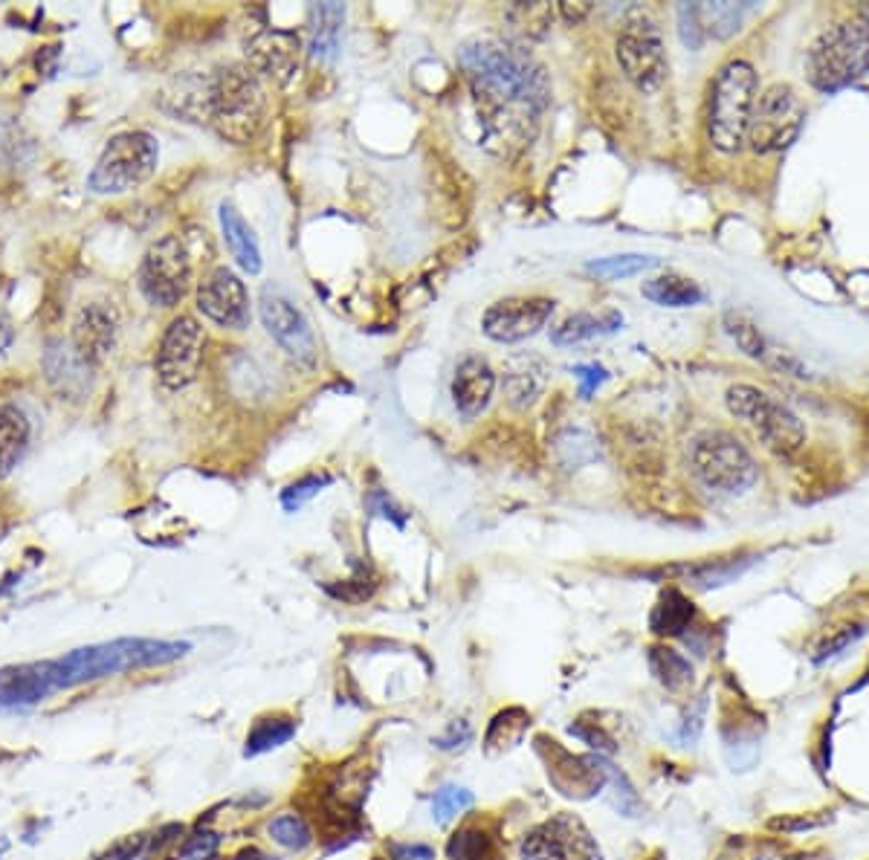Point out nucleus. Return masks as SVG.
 I'll return each instance as SVG.
<instances>
[{"label":"nucleus","mask_w":869,"mask_h":860,"mask_svg":"<svg viewBox=\"0 0 869 860\" xmlns=\"http://www.w3.org/2000/svg\"><path fill=\"white\" fill-rule=\"evenodd\" d=\"M459 65L470 79L478 105L493 119H513V111H540L545 105L548 88L540 67H533L525 53L517 47L478 35L461 44Z\"/></svg>","instance_id":"1"},{"label":"nucleus","mask_w":869,"mask_h":860,"mask_svg":"<svg viewBox=\"0 0 869 860\" xmlns=\"http://www.w3.org/2000/svg\"><path fill=\"white\" fill-rule=\"evenodd\" d=\"M189 643L181 640L154 638H119L96 643V647L73 649L70 655L47 661L49 675L56 689H70L79 684H91L99 678H111L119 672L142 670V666H165L189 655Z\"/></svg>","instance_id":"2"},{"label":"nucleus","mask_w":869,"mask_h":860,"mask_svg":"<svg viewBox=\"0 0 869 860\" xmlns=\"http://www.w3.org/2000/svg\"><path fill=\"white\" fill-rule=\"evenodd\" d=\"M200 114L223 140L244 146L264 125L267 98L250 70L230 67L206 84L204 96H200Z\"/></svg>","instance_id":"3"},{"label":"nucleus","mask_w":869,"mask_h":860,"mask_svg":"<svg viewBox=\"0 0 869 860\" xmlns=\"http://www.w3.org/2000/svg\"><path fill=\"white\" fill-rule=\"evenodd\" d=\"M760 79L756 70L742 58H733L716 73L710 84V102H707V140L710 146L737 154L748 140V125L754 114Z\"/></svg>","instance_id":"4"},{"label":"nucleus","mask_w":869,"mask_h":860,"mask_svg":"<svg viewBox=\"0 0 869 860\" xmlns=\"http://www.w3.org/2000/svg\"><path fill=\"white\" fill-rule=\"evenodd\" d=\"M690 467L707 490L722 496H742L760 478L754 455L725 429H710L690 441Z\"/></svg>","instance_id":"5"},{"label":"nucleus","mask_w":869,"mask_h":860,"mask_svg":"<svg viewBox=\"0 0 869 860\" xmlns=\"http://www.w3.org/2000/svg\"><path fill=\"white\" fill-rule=\"evenodd\" d=\"M869 70V30L864 24H835L818 35L809 56L806 75L823 93L841 91Z\"/></svg>","instance_id":"6"},{"label":"nucleus","mask_w":869,"mask_h":860,"mask_svg":"<svg viewBox=\"0 0 869 860\" xmlns=\"http://www.w3.org/2000/svg\"><path fill=\"white\" fill-rule=\"evenodd\" d=\"M160 163V146L148 131L116 133L88 177L93 195H125L151 181Z\"/></svg>","instance_id":"7"},{"label":"nucleus","mask_w":869,"mask_h":860,"mask_svg":"<svg viewBox=\"0 0 869 860\" xmlns=\"http://www.w3.org/2000/svg\"><path fill=\"white\" fill-rule=\"evenodd\" d=\"M725 403H728L730 415L739 420H745L748 427L763 438L765 446H772L774 452L788 455V452H795L803 446L806 441L803 420L797 418L786 403H779L774 394L763 392V388H756V385L739 383V385H730L728 394H725Z\"/></svg>","instance_id":"8"},{"label":"nucleus","mask_w":869,"mask_h":860,"mask_svg":"<svg viewBox=\"0 0 869 860\" xmlns=\"http://www.w3.org/2000/svg\"><path fill=\"white\" fill-rule=\"evenodd\" d=\"M615 56L640 93H658L667 79V49L661 30L644 9H632L617 35Z\"/></svg>","instance_id":"9"},{"label":"nucleus","mask_w":869,"mask_h":860,"mask_svg":"<svg viewBox=\"0 0 869 860\" xmlns=\"http://www.w3.org/2000/svg\"><path fill=\"white\" fill-rule=\"evenodd\" d=\"M806 123L803 98L797 96L791 84H772L763 96H756L751 125H748V146L756 154H777L797 140Z\"/></svg>","instance_id":"10"},{"label":"nucleus","mask_w":869,"mask_h":860,"mask_svg":"<svg viewBox=\"0 0 869 860\" xmlns=\"http://www.w3.org/2000/svg\"><path fill=\"white\" fill-rule=\"evenodd\" d=\"M137 281L142 295L157 307L181 304L192 287V258L186 244L177 235H165L148 246Z\"/></svg>","instance_id":"11"},{"label":"nucleus","mask_w":869,"mask_h":860,"mask_svg":"<svg viewBox=\"0 0 869 860\" xmlns=\"http://www.w3.org/2000/svg\"><path fill=\"white\" fill-rule=\"evenodd\" d=\"M206 336L195 316H177L165 328L160 351H157V377L165 388H186L197 380L204 360Z\"/></svg>","instance_id":"12"},{"label":"nucleus","mask_w":869,"mask_h":860,"mask_svg":"<svg viewBox=\"0 0 869 860\" xmlns=\"http://www.w3.org/2000/svg\"><path fill=\"white\" fill-rule=\"evenodd\" d=\"M536 751L548 765L551 786L559 794L575 797V800H591L609 786V765L603 756H575L557 742H548L542 736L536 739Z\"/></svg>","instance_id":"13"},{"label":"nucleus","mask_w":869,"mask_h":860,"mask_svg":"<svg viewBox=\"0 0 869 860\" xmlns=\"http://www.w3.org/2000/svg\"><path fill=\"white\" fill-rule=\"evenodd\" d=\"M519 852L522 860H600L598 844L575 817H554L528 832Z\"/></svg>","instance_id":"14"},{"label":"nucleus","mask_w":869,"mask_h":860,"mask_svg":"<svg viewBox=\"0 0 869 860\" xmlns=\"http://www.w3.org/2000/svg\"><path fill=\"white\" fill-rule=\"evenodd\" d=\"M554 316V299H501L484 311L482 330L493 342H525Z\"/></svg>","instance_id":"15"},{"label":"nucleus","mask_w":869,"mask_h":860,"mask_svg":"<svg viewBox=\"0 0 869 860\" xmlns=\"http://www.w3.org/2000/svg\"><path fill=\"white\" fill-rule=\"evenodd\" d=\"M258 313L267 334L285 348V351L299 362H313L316 360V336L311 330V322L304 319V313L290 302L288 295H281L279 290H264L262 302H258Z\"/></svg>","instance_id":"16"},{"label":"nucleus","mask_w":869,"mask_h":860,"mask_svg":"<svg viewBox=\"0 0 869 860\" xmlns=\"http://www.w3.org/2000/svg\"><path fill=\"white\" fill-rule=\"evenodd\" d=\"M197 311L221 328L241 330L250 325V293L230 267H215L197 287Z\"/></svg>","instance_id":"17"},{"label":"nucleus","mask_w":869,"mask_h":860,"mask_svg":"<svg viewBox=\"0 0 869 860\" xmlns=\"http://www.w3.org/2000/svg\"><path fill=\"white\" fill-rule=\"evenodd\" d=\"M93 369L70 339H53L44 351V374L61 400H84L93 388Z\"/></svg>","instance_id":"18"},{"label":"nucleus","mask_w":869,"mask_h":860,"mask_svg":"<svg viewBox=\"0 0 869 860\" xmlns=\"http://www.w3.org/2000/svg\"><path fill=\"white\" fill-rule=\"evenodd\" d=\"M299 49H302L299 38L290 33H281V30H264V33L253 35L246 42L250 65L258 73L276 79L279 84L290 82L296 70H299Z\"/></svg>","instance_id":"19"},{"label":"nucleus","mask_w":869,"mask_h":860,"mask_svg":"<svg viewBox=\"0 0 869 860\" xmlns=\"http://www.w3.org/2000/svg\"><path fill=\"white\" fill-rule=\"evenodd\" d=\"M70 342L93 365L105 362L116 348V313L102 302L84 304L73 322V339Z\"/></svg>","instance_id":"20"},{"label":"nucleus","mask_w":869,"mask_h":860,"mask_svg":"<svg viewBox=\"0 0 869 860\" xmlns=\"http://www.w3.org/2000/svg\"><path fill=\"white\" fill-rule=\"evenodd\" d=\"M496 392V374H493L490 362L482 357H464L455 369L452 377V403L464 418H476L482 415L493 400Z\"/></svg>","instance_id":"21"},{"label":"nucleus","mask_w":869,"mask_h":860,"mask_svg":"<svg viewBox=\"0 0 869 860\" xmlns=\"http://www.w3.org/2000/svg\"><path fill=\"white\" fill-rule=\"evenodd\" d=\"M53 693H58L49 675V664H24V666H3L0 670V707H33L47 701Z\"/></svg>","instance_id":"22"},{"label":"nucleus","mask_w":869,"mask_h":860,"mask_svg":"<svg viewBox=\"0 0 869 860\" xmlns=\"http://www.w3.org/2000/svg\"><path fill=\"white\" fill-rule=\"evenodd\" d=\"M548 365L540 360V357H513V360L505 362V394H508V403L513 409H531L533 403L540 400L545 385H548Z\"/></svg>","instance_id":"23"},{"label":"nucleus","mask_w":869,"mask_h":860,"mask_svg":"<svg viewBox=\"0 0 869 860\" xmlns=\"http://www.w3.org/2000/svg\"><path fill=\"white\" fill-rule=\"evenodd\" d=\"M218 214H221L223 241L230 246L235 264H239L244 272H250V276L262 272V246H258L253 226H250V223L241 218L239 209L232 204H227V200L221 204V212Z\"/></svg>","instance_id":"24"},{"label":"nucleus","mask_w":869,"mask_h":860,"mask_svg":"<svg viewBox=\"0 0 869 860\" xmlns=\"http://www.w3.org/2000/svg\"><path fill=\"white\" fill-rule=\"evenodd\" d=\"M30 446V420L24 409L12 403L0 406V478H7L21 464Z\"/></svg>","instance_id":"25"},{"label":"nucleus","mask_w":869,"mask_h":860,"mask_svg":"<svg viewBox=\"0 0 869 860\" xmlns=\"http://www.w3.org/2000/svg\"><path fill=\"white\" fill-rule=\"evenodd\" d=\"M640 293H644V299L658 304V307H693V304L705 302V290L693 279H684V276H675V272L644 281Z\"/></svg>","instance_id":"26"},{"label":"nucleus","mask_w":869,"mask_h":860,"mask_svg":"<svg viewBox=\"0 0 869 860\" xmlns=\"http://www.w3.org/2000/svg\"><path fill=\"white\" fill-rule=\"evenodd\" d=\"M621 328H624V316L617 311H609L603 313V316H594V313H575V316H568L559 328L551 330V342L577 345V342H586V339H594V336L615 334V330Z\"/></svg>","instance_id":"27"},{"label":"nucleus","mask_w":869,"mask_h":860,"mask_svg":"<svg viewBox=\"0 0 869 860\" xmlns=\"http://www.w3.org/2000/svg\"><path fill=\"white\" fill-rule=\"evenodd\" d=\"M345 24V7L320 3L311 9V53L316 58H334Z\"/></svg>","instance_id":"28"},{"label":"nucleus","mask_w":869,"mask_h":860,"mask_svg":"<svg viewBox=\"0 0 869 860\" xmlns=\"http://www.w3.org/2000/svg\"><path fill=\"white\" fill-rule=\"evenodd\" d=\"M696 617V608L690 603L681 591L667 589L661 603L656 606L652 617H649V626L656 635H664V638H675V635H684L690 629V623Z\"/></svg>","instance_id":"29"},{"label":"nucleus","mask_w":869,"mask_h":860,"mask_svg":"<svg viewBox=\"0 0 869 860\" xmlns=\"http://www.w3.org/2000/svg\"><path fill=\"white\" fill-rule=\"evenodd\" d=\"M496 855H499L496 837L482 823L461 826L447 844V858L450 860H496Z\"/></svg>","instance_id":"30"},{"label":"nucleus","mask_w":869,"mask_h":860,"mask_svg":"<svg viewBox=\"0 0 869 860\" xmlns=\"http://www.w3.org/2000/svg\"><path fill=\"white\" fill-rule=\"evenodd\" d=\"M647 661L658 684L670 689V693H681V689H687L693 684V664L684 655H679L675 649L652 647L647 652Z\"/></svg>","instance_id":"31"},{"label":"nucleus","mask_w":869,"mask_h":860,"mask_svg":"<svg viewBox=\"0 0 869 860\" xmlns=\"http://www.w3.org/2000/svg\"><path fill=\"white\" fill-rule=\"evenodd\" d=\"M296 736V721L290 716H264L253 724L250 736H246L244 756H262L267 751L288 745Z\"/></svg>","instance_id":"32"},{"label":"nucleus","mask_w":869,"mask_h":860,"mask_svg":"<svg viewBox=\"0 0 869 860\" xmlns=\"http://www.w3.org/2000/svg\"><path fill=\"white\" fill-rule=\"evenodd\" d=\"M756 559H716V562H702V566L690 568H675L679 573H684V580L696 589H719L728 582L739 580L748 568L754 566Z\"/></svg>","instance_id":"33"},{"label":"nucleus","mask_w":869,"mask_h":860,"mask_svg":"<svg viewBox=\"0 0 869 860\" xmlns=\"http://www.w3.org/2000/svg\"><path fill=\"white\" fill-rule=\"evenodd\" d=\"M748 9H751V3H696L702 30H705L707 38H719V42L739 33Z\"/></svg>","instance_id":"34"},{"label":"nucleus","mask_w":869,"mask_h":860,"mask_svg":"<svg viewBox=\"0 0 869 860\" xmlns=\"http://www.w3.org/2000/svg\"><path fill=\"white\" fill-rule=\"evenodd\" d=\"M528 728H531V716L522 707H510L490 721L484 745H487V751H510L525 739Z\"/></svg>","instance_id":"35"},{"label":"nucleus","mask_w":869,"mask_h":860,"mask_svg":"<svg viewBox=\"0 0 869 860\" xmlns=\"http://www.w3.org/2000/svg\"><path fill=\"white\" fill-rule=\"evenodd\" d=\"M658 258H649V255H612V258H598V262L586 264V272L598 276V279H629V276H638V272L656 267Z\"/></svg>","instance_id":"36"},{"label":"nucleus","mask_w":869,"mask_h":860,"mask_svg":"<svg viewBox=\"0 0 869 860\" xmlns=\"http://www.w3.org/2000/svg\"><path fill=\"white\" fill-rule=\"evenodd\" d=\"M267 832H270L273 840H276L281 849H288V852H304V849L313 844L311 828H308L304 817H299V814H290V812L279 814L276 820H270Z\"/></svg>","instance_id":"37"},{"label":"nucleus","mask_w":869,"mask_h":860,"mask_svg":"<svg viewBox=\"0 0 869 860\" xmlns=\"http://www.w3.org/2000/svg\"><path fill=\"white\" fill-rule=\"evenodd\" d=\"M476 805V797H473V791H467V788L461 786H441L438 791H434L432 797V820L434 823H450V820L461 817V814H467L470 809Z\"/></svg>","instance_id":"38"},{"label":"nucleus","mask_w":869,"mask_h":860,"mask_svg":"<svg viewBox=\"0 0 869 860\" xmlns=\"http://www.w3.org/2000/svg\"><path fill=\"white\" fill-rule=\"evenodd\" d=\"M609 786H612V797H609L612 809L624 814V817H638L640 814L638 791L632 788L629 777H626L624 770L615 768V765H609Z\"/></svg>","instance_id":"39"},{"label":"nucleus","mask_w":869,"mask_h":860,"mask_svg":"<svg viewBox=\"0 0 869 860\" xmlns=\"http://www.w3.org/2000/svg\"><path fill=\"white\" fill-rule=\"evenodd\" d=\"M725 328H728V334L737 339V345L748 353V357H756V360L765 357V339L763 334L754 328V322H748L745 316H739V313H728V316H725Z\"/></svg>","instance_id":"40"},{"label":"nucleus","mask_w":869,"mask_h":860,"mask_svg":"<svg viewBox=\"0 0 869 860\" xmlns=\"http://www.w3.org/2000/svg\"><path fill=\"white\" fill-rule=\"evenodd\" d=\"M864 626H844V629H837L832 638H826L818 647V652H814V664L823 666L829 664V661H835V658H841L849 647H855L858 640L864 638Z\"/></svg>","instance_id":"41"},{"label":"nucleus","mask_w":869,"mask_h":860,"mask_svg":"<svg viewBox=\"0 0 869 860\" xmlns=\"http://www.w3.org/2000/svg\"><path fill=\"white\" fill-rule=\"evenodd\" d=\"M328 484L331 476H304L302 481L290 484L288 490L281 492V504H285L288 513H296V510L302 508V504H308L313 496H320L322 487H328Z\"/></svg>","instance_id":"42"},{"label":"nucleus","mask_w":869,"mask_h":860,"mask_svg":"<svg viewBox=\"0 0 869 860\" xmlns=\"http://www.w3.org/2000/svg\"><path fill=\"white\" fill-rule=\"evenodd\" d=\"M679 35L687 49H702L707 42L702 21H698L696 3H681L679 7Z\"/></svg>","instance_id":"43"},{"label":"nucleus","mask_w":869,"mask_h":860,"mask_svg":"<svg viewBox=\"0 0 869 860\" xmlns=\"http://www.w3.org/2000/svg\"><path fill=\"white\" fill-rule=\"evenodd\" d=\"M575 377H577V383H580V397L582 400H589L591 394L598 392L600 385L606 383L609 371L603 369V365H598V362H589V365H577Z\"/></svg>","instance_id":"44"},{"label":"nucleus","mask_w":869,"mask_h":860,"mask_svg":"<svg viewBox=\"0 0 869 860\" xmlns=\"http://www.w3.org/2000/svg\"><path fill=\"white\" fill-rule=\"evenodd\" d=\"M218 846H221V837L212 835V832H197V835L192 837L189 844H186V849H183V858H186V860H209L215 852H218Z\"/></svg>","instance_id":"45"},{"label":"nucleus","mask_w":869,"mask_h":860,"mask_svg":"<svg viewBox=\"0 0 869 860\" xmlns=\"http://www.w3.org/2000/svg\"><path fill=\"white\" fill-rule=\"evenodd\" d=\"M705 707L707 701L702 698L696 707H690L687 716H684V721H681V742L687 747L696 745L698 733H702V724H705Z\"/></svg>","instance_id":"46"},{"label":"nucleus","mask_w":869,"mask_h":860,"mask_svg":"<svg viewBox=\"0 0 869 860\" xmlns=\"http://www.w3.org/2000/svg\"><path fill=\"white\" fill-rule=\"evenodd\" d=\"M571 733H575L577 739H582L589 747H598V751H603V754H615L617 745L615 739L609 736L606 730H600L598 724L594 728H582V724H571Z\"/></svg>","instance_id":"47"},{"label":"nucleus","mask_w":869,"mask_h":860,"mask_svg":"<svg viewBox=\"0 0 869 860\" xmlns=\"http://www.w3.org/2000/svg\"><path fill=\"white\" fill-rule=\"evenodd\" d=\"M142 849H146V837L142 835L125 837V840H119V844L111 846L105 855H99L96 860H134V858H140Z\"/></svg>","instance_id":"48"},{"label":"nucleus","mask_w":869,"mask_h":860,"mask_svg":"<svg viewBox=\"0 0 869 860\" xmlns=\"http://www.w3.org/2000/svg\"><path fill=\"white\" fill-rule=\"evenodd\" d=\"M473 739V730H470L467 721H452L450 730L443 733V736L434 739V745L441 747V751H455V747H464Z\"/></svg>","instance_id":"49"},{"label":"nucleus","mask_w":869,"mask_h":860,"mask_svg":"<svg viewBox=\"0 0 869 860\" xmlns=\"http://www.w3.org/2000/svg\"><path fill=\"white\" fill-rule=\"evenodd\" d=\"M392 860H434V849L427 844H392L389 846Z\"/></svg>","instance_id":"50"},{"label":"nucleus","mask_w":869,"mask_h":860,"mask_svg":"<svg viewBox=\"0 0 869 860\" xmlns=\"http://www.w3.org/2000/svg\"><path fill=\"white\" fill-rule=\"evenodd\" d=\"M12 342H15V325L9 319V313L0 307V357L12 348Z\"/></svg>","instance_id":"51"},{"label":"nucleus","mask_w":869,"mask_h":860,"mask_svg":"<svg viewBox=\"0 0 869 860\" xmlns=\"http://www.w3.org/2000/svg\"><path fill=\"white\" fill-rule=\"evenodd\" d=\"M232 860H276V858H270V855H264L262 849H244V852H239Z\"/></svg>","instance_id":"52"},{"label":"nucleus","mask_w":869,"mask_h":860,"mask_svg":"<svg viewBox=\"0 0 869 860\" xmlns=\"http://www.w3.org/2000/svg\"><path fill=\"white\" fill-rule=\"evenodd\" d=\"M861 18L867 21V26H869V3H867V7H861Z\"/></svg>","instance_id":"53"},{"label":"nucleus","mask_w":869,"mask_h":860,"mask_svg":"<svg viewBox=\"0 0 869 860\" xmlns=\"http://www.w3.org/2000/svg\"><path fill=\"white\" fill-rule=\"evenodd\" d=\"M7 852V840H0V855Z\"/></svg>","instance_id":"54"},{"label":"nucleus","mask_w":869,"mask_h":860,"mask_svg":"<svg viewBox=\"0 0 869 860\" xmlns=\"http://www.w3.org/2000/svg\"><path fill=\"white\" fill-rule=\"evenodd\" d=\"M374 860H380V858H374Z\"/></svg>","instance_id":"55"}]
</instances>
